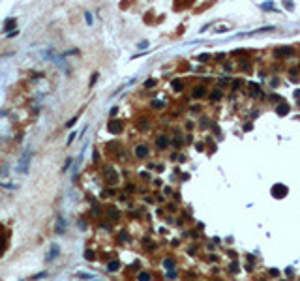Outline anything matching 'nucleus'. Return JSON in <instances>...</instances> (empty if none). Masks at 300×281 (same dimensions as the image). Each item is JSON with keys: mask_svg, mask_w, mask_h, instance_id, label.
<instances>
[{"mask_svg": "<svg viewBox=\"0 0 300 281\" xmlns=\"http://www.w3.org/2000/svg\"><path fill=\"white\" fill-rule=\"evenodd\" d=\"M268 274L276 277V275H279V270H276V268H270V270H268Z\"/></svg>", "mask_w": 300, "mask_h": 281, "instance_id": "obj_30", "label": "nucleus"}, {"mask_svg": "<svg viewBox=\"0 0 300 281\" xmlns=\"http://www.w3.org/2000/svg\"><path fill=\"white\" fill-rule=\"evenodd\" d=\"M45 275H47V272H42V274H38V275H34V277H32V279H42V277H45Z\"/></svg>", "mask_w": 300, "mask_h": 281, "instance_id": "obj_35", "label": "nucleus"}, {"mask_svg": "<svg viewBox=\"0 0 300 281\" xmlns=\"http://www.w3.org/2000/svg\"><path fill=\"white\" fill-rule=\"evenodd\" d=\"M156 146L160 148V150H163V148H167L169 146V137H165V135H160L156 139Z\"/></svg>", "mask_w": 300, "mask_h": 281, "instance_id": "obj_7", "label": "nucleus"}, {"mask_svg": "<svg viewBox=\"0 0 300 281\" xmlns=\"http://www.w3.org/2000/svg\"><path fill=\"white\" fill-rule=\"evenodd\" d=\"M30 159H32V150L28 148V150H24L23 156L19 157L15 171H17V172H23V174H26V172H28V167H30Z\"/></svg>", "mask_w": 300, "mask_h": 281, "instance_id": "obj_1", "label": "nucleus"}, {"mask_svg": "<svg viewBox=\"0 0 300 281\" xmlns=\"http://www.w3.org/2000/svg\"><path fill=\"white\" fill-rule=\"evenodd\" d=\"M75 137H77V133H75V131H73V133H69V137H68V144H72Z\"/></svg>", "mask_w": 300, "mask_h": 281, "instance_id": "obj_29", "label": "nucleus"}, {"mask_svg": "<svg viewBox=\"0 0 300 281\" xmlns=\"http://www.w3.org/2000/svg\"><path fill=\"white\" fill-rule=\"evenodd\" d=\"M270 99H272V101H279V96H276V94H272V96H270Z\"/></svg>", "mask_w": 300, "mask_h": 281, "instance_id": "obj_41", "label": "nucleus"}, {"mask_svg": "<svg viewBox=\"0 0 300 281\" xmlns=\"http://www.w3.org/2000/svg\"><path fill=\"white\" fill-rule=\"evenodd\" d=\"M75 122H77V116H75V118H72L69 122H66V126H68V127H72V126L75 124Z\"/></svg>", "mask_w": 300, "mask_h": 281, "instance_id": "obj_33", "label": "nucleus"}, {"mask_svg": "<svg viewBox=\"0 0 300 281\" xmlns=\"http://www.w3.org/2000/svg\"><path fill=\"white\" fill-rule=\"evenodd\" d=\"M92 214H94V216H100L101 212H100V208H98V206H94V210H92Z\"/></svg>", "mask_w": 300, "mask_h": 281, "instance_id": "obj_38", "label": "nucleus"}, {"mask_svg": "<svg viewBox=\"0 0 300 281\" xmlns=\"http://www.w3.org/2000/svg\"><path fill=\"white\" fill-rule=\"evenodd\" d=\"M94 257H96V253L92 251V249H86L84 251V259L86 260H94Z\"/></svg>", "mask_w": 300, "mask_h": 281, "instance_id": "obj_18", "label": "nucleus"}, {"mask_svg": "<svg viewBox=\"0 0 300 281\" xmlns=\"http://www.w3.org/2000/svg\"><path fill=\"white\" fill-rule=\"evenodd\" d=\"M289 54H293V49H291V47L274 49V56H278V58H283V56H289Z\"/></svg>", "mask_w": 300, "mask_h": 281, "instance_id": "obj_6", "label": "nucleus"}, {"mask_svg": "<svg viewBox=\"0 0 300 281\" xmlns=\"http://www.w3.org/2000/svg\"><path fill=\"white\" fill-rule=\"evenodd\" d=\"M167 208H169L171 212H175V210H176V206H175V204H167Z\"/></svg>", "mask_w": 300, "mask_h": 281, "instance_id": "obj_42", "label": "nucleus"}, {"mask_svg": "<svg viewBox=\"0 0 300 281\" xmlns=\"http://www.w3.org/2000/svg\"><path fill=\"white\" fill-rule=\"evenodd\" d=\"M118 268H120V262H118V260H111V262L107 264V272H116Z\"/></svg>", "mask_w": 300, "mask_h": 281, "instance_id": "obj_14", "label": "nucleus"}, {"mask_svg": "<svg viewBox=\"0 0 300 281\" xmlns=\"http://www.w3.org/2000/svg\"><path fill=\"white\" fill-rule=\"evenodd\" d=\"M154 84H156V81H154V79H148V81L145 83V88H152Z\"/></svg>", "mask_w": 300, "mask_h": 281, "instance_id": "obj_26", "label": "nucleus"}, {"mask_svg": "<svg viewBox=\"0 0 300 281\" xmlns=\"http://www.w3.org/2000/svg\"><path fill=\"white\" fill-rule=\"evenodd\" d=\"M133 152H135V157H139V159H145V157L148 156V146H146V144H137Z\"/></svg>", "mask_w": 300, "mask_h": 281, "instance_id": "obj_4", "label": "nucleus"}, {"mask_svg": "<svg viewBox=\"0 0 300 281\" xmlns=\"http://www.w3.org/2000/svg\"><path fill=\"white\" fill-rule=\"evenodd\" d=\"M58 253H60V247L57 246V244H53L51 249H49V253H47V260H54L58 257Z\"/></svg>", "mask_w": 300, "mask_h": 281, "instance_id": "obj_8", "label": "nucleus"}, {"mask_svg": "<svg viewBox=\"0 0 300 281\" xmlns=\"http://www.w3.org/2000/svg\"><path fill=\"white\" fill-rule=\"evenodd\" d=\"M208 260H212V262H216V260H218V255H210V257H208Z\"/></svg>", "mask_w": 300, "mask_h": 281, "instance_id": "obj_40", "label": "nucleus"}, {"mask_svg": "<svg viewBox=\"0 0 300 281\" xmlns=\"http://www.w3.org/2000/svg\"><path fill=\"white\" fill-rule=\"evenodd\" d=\"M206 94V88L203 84H199V86H193V92H191V96L193 98H203V96Z\"/></svg>", "mask_w": 300, "mask_h": 281, "instance_id": "obj_9", "label": "nucleus"}, {"mask_svg": "<svg viewBox=\"0 0 300 281\" xmlns=\"http://www.w3.org/2000/svg\"><path fill=\"white\" fill-rule=\"evenodd\" d=\"M246 260H248V262H250V264H253V262H255V259H253V255H246Z\"/></svg>", "mask_w": 300, "mask_h": 281, "instance_id": "obj_34", "label": "nucleus"}, {"mask_svg": "<svg viewBox=\"0 0 300 281\" xmlns=\"http://www.w3.org/2000/svg\"><path fill=\"white\" fill-rule=\"evenodd\" d=\"M173 88H175L176 92H178V90H182V88H184V83H182L180 79H175V81H173Z\"/></svg>", "mask_w": 300, "mask_h": 281, "instance_id": "obj_16", "label": "nucleus"}, {"mask_svg": "<svg viewBox=\"0 0 300 281\" xmlns=\"http://www.w3.org/2000/svg\"><path fill=\"white\" fill-rule=\"evenodd\" d=\"M221 98H223V94H221V90H220V88L212 90V94H210V99H212V101H220Z\"/></svg>", "mask_w": 300, "mask_h": 281, "instance_id": "obj_13", "label": "nucleus"}, {"mask_svg": "<svg viewBox=\"0 0 300 281\" xmlns=\"http://www.w3.org/2000/svg\"><path fill=\"white\" fill-rule=\"evenodd\" d=\"M167 277H169V279H176V272H175V270H171V272H167Z\"/></svg>", "mask_w": 300, "mask_h": 281, "instance_id": "obj_28", "label": "nucleus"}, {"mask_svg": "<svg viewBox=\"0 0 300 281\" xmlns=\"http://www.w3.org/2000/svg\"><path fill=\"white\" fill-rule=\"evenodd\" d=\"M107 216H109L111 219H113V221H116V219H120V214H118V210H116V208H111V210L107 212Z\"/></svg>", "mask_w": 300, "mask_h": 281, "instance_id": "obj_15", "label": "nucleus"}, {"mask_svg": "<svg viewBox=\"0 0 300 281\" xmlns=\"http://www.w3.org/2000/svg\"><path fill=\"white\" fill-rule=\"evenodd\" d=\"M163 264H165L167 268H175V259H165Z\"/></svg>", "mask_w": 300, "mask_h": 281, "instance_id": "obj_21", "label": "nucleus"}, {"mask_svg": "<svg viewBox=\"0 0 300 281\" xmlns=\"http://www.w3.org/2000/svg\"><path fill=\"white\" fill-rule=\"evenodd\" d=\"M240 84H242V81H235V83H233V88L236 90V88H238V86H240Z\"/></svg>", "mask_w": 300, "mask_h": 281, "instance_id": "obj_37", "label": "nucleus"}, {"mask_svg": "<svg viewBox=\"0 0 300 281\" xmlns=\"http://www.w3.org/2000/svg\"><path fill=\"white\" fill-rule=\"evenodd\" d=\"M0 186L2 187H8V189H15L17 186H13V184H6V182H0Z\"/></svg>", "mask_w": 300, "mask_h": 281, "instance_id": "obj_27", "label": "nucleus"}, {"mask_svg": "<svg viewBox=\"0 0 300 281\" xmlns=\"http://www.w3.org/2000/svg\"><path fill=\"white\" fill-rule=\"evenodd\" d=\"M152 107L160 111V109H163V103H161V101H152Z\"/></svg>", "mask_w": 300, "mask_h": 281, "instance_id": "obj_25", "label": "nucleus"}, {"mask_svg": "<svg viewBox=\"0 0 300 281\" xmlns=\"http://www.w3.org/2000/svg\"><path fill=\"white\" fill-rule=\"evenodd\" d=\"M105 178H107L109 184H118V174H116L115 169H105Z\"/></svg>", "mask_w": 300, "mask_h": 281, "instance_id": "obj_5", "label": "nucleus"}, {"mask_svg": "<svg viewBox=\"0 0 300 281\" xmlns=\"http://www.w3.org/2000/svg\"><path fill=\"white\" fill-rule=\"evenodd\" d=\"M197 60H199V62H208V60H212V54H199Z\"/></svg>", "mask_w": 300, "mask_h": 281, "instance_id": "obj_20", "label": "nucleus"}, {"mask_svg": "<svg viewBox=\"0 0 300 281\" xmlns=\"http://www.w3.org/2000/svg\"><path fill=\"white\" fill-rule=\"evenodd\" d=\"M13 26H15V19L11 17V19H8V21L4 23V32H8V34H9V32H11V30H15Z\"/></svg>", "mask_w": 300, "mask_h": 281, "instance_id": "obj_11", "label": "nucleus"}, {"mask_svg": "<svg viewBox=\"0 0 300 281\" xmlns=\"http://www.w3.org/2000/svg\"><path fill=\"white\" fill-rule=\"evenodd\" d=\"M122 127H124V124H122L120 120H111L107 124V131H109V133H113V135H118L122 131Z\"/></svg>", "mask_w": 300, "mask_h": 281, "instance_id": "obj_2", "label": "nucleus"}, {"mask_svg": "<svg viewBox=\"0 0 300 281\" xmlns=\"http://www.w3.org/2000/svg\"><path fill=\"white\" fill-rule=\"evenodd\" d=\"M84 17H86V23H88V24H92V15H90V13H86Z\"/></svg>", "mask_w": 300, "mask_h": 281, "instance_id": "obj_36", "label": "nucleus"}, {"mask_svg": "<svg viewBox=\"0 0 300 281\" xmlns=\"http://www.w3.org/2000/svg\"><path fill=\"white\" fill-rule=\"evenodd\" d=\"M137 279H139V281H150V274L148 272H141Z\"/></svg>", "mask_w": 300, "mask_h": 281, "instance_id": "obj_19", "label": "nucleus"}, {"mask_svg": "<svg viewBox=\"0 0 300 281\" xmlns=\"http://www.w3.org/2000/svg\"><path fill=\"white\" fill-rule=\"evenodd\" d=\"M276 112H278L279 116H285L287 112H289V105H287V103H279V105L276 107Z\"/></svg>", "mask_w": 300, "mask_h": 281, "instance_id": "obj_10", "label": "nucleus"}, {"mask_svg": "<svg viewBox=\"0 0 300 281\" xmlns=\"http://www.w3.org/2000/svg\"><path fill=\"white\" fill-rule=\"evenodd\" d=\"M72 161H73L72 157H68V159H66V163H64V167H62V171H64V172H66V171H68V169H69V165H72Z\"/></svg>", "mask_w": 300, "mask_h": 281, "instance_id": "obj_23", "label": "nucleus"}, {"mask_svg": "<svg viewBox=\"0 0 300 281\" xmlns=\"http://www.w3.org/2000/svg\"><path fill=\"white\" fill-rule=\"evenodd\" d=\"M238 268H240V266H238L236 260H233V262L229 264V270H231V274H238Z\"/></svg>", "mask_w": 300, "mask_h": 281, "instance_id": "obj_17", "label": "nucleus"}, {"mask_svg": "<svg viewBox=\"0 0 300 281\" xmlns=\"http://www.w3.org/2000/svg\"><path fill=\"white\" fill-rule=\"evenodd\" d=\"M79 275V277H83V279H90V277H92V275H86V274H77Z\"/></svg>", "mask_w": 300, "mask_h": 281, "instance_id": "obj_39", "label": "nucleus"}, {"mask_svg": "<svg viewBox=\"0 0 300 281\" xmlns=\"http://www.w3.org/2000/svg\"><path fill=\"white\" fill-rule=\"evenodd\" d=\"M240 68H242L244 71H250V68H251V66H250V62H248V60H246V62H244V60H242V64H240Z\"/></svg>", "mask_w": 300, "mask_h": 281, "instance_id": "obj_24", "label": "nucleus"}, {"mask_svg": "<svg viewBox=\"0 0 300 281\" xmlns=\"http://www.w3.org/2000/svg\"><path fill=\"white\" fill-rule=\"evenodd\" d=\"M17 34H19V30L15 28V30H11V32H9V34H6V36H8V38H15V36H17Z\"/></svg>", "mask_w": 300, "mask_h": 281, "instance_id": "obj_31", "label": "nucleus"}, {"mask_svg": "<svg viewBox=\"0 0 300 281\" xmlns=\"http://www.w3.org/2000/svg\"><path fill=\"white\" fill-rule=\"evenodd\" d=\"M98 77H100L98 73H94V75H92V79H90V86H94V83H96V81H98Z\"/></svg>", "mask_w": 300, "mask_h": 281, "instance_id": "obj_32", "label": "nucleus"}, {"mask_svg": "<svg viewBox=\"0 0 300 281\" xmlns=\"http://www.w3.org/2000/svg\"><path fill=\"white\" fill-rule=\"evenodd\" d=\"M139 127H141V129H146V127H148V120H146V118H141V120H139Z\"/></svg>", "mask_w": 300, "mask_h": 281, "instance_id": "obj_22", "label": "nucleus"}, {"mask_svg": "<svg viewBox=\"0 0 300 281\" xmlns=\"http://www.w3.org/2000/svg\"><path fill=\"white\" fill-rule=\"evenodd\" d=\"M64 231H66V219L60 216L57 221V232H64Z\"/></svg>", "mask_w": 300, "mask_h": 281, "instance_id": "obj_12", "label": "nucleus"}, {"mask_svg": "<svg viewBox=\"0 0 300 281\" xmlns=\"http://www.w3.org/2000/svg\"><path fill=\"white\" fill-rule=\"evenodd\" d=\"M272 195L276 197V199H283L287 195V187L283 186V184H276V186L272 187Z\"/></svg>", "mask_w": 300, "mask_h": 281, "instance_id": "obj_3", "label": "nucleus"}, {"mask_svg": "<svg viewBox=\"0 0 300 281\" xmlns=\"http://www.w3.org/2000/svg\"><path fill=\"white\" fill-rule=\"evenodd\" d=\"M294 96H296V98H300V88L296 90V92H294Z\"/></svg>", "mask_w": 300, "mask_h": 281, "instance_id": "obj_43", "label": "nucleus"}]
</instances>
